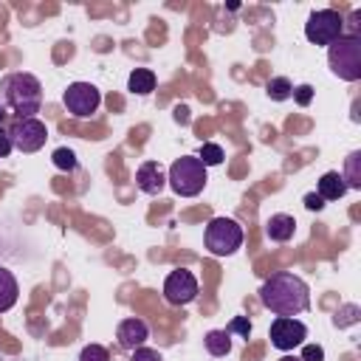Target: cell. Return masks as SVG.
<instances>
[{"label":"cell","instance_id":"cell-1","mask_svg":"<svg viewBox=\"0 0 361 361\" xmlns=\"http://www.w3.org/2000/svg\"><path fill=\"white\" fill-rule=\"evenodd\" d=\"M259 302L274 316H299L310 307V288L302 276L279 271L259 285Z\"/></svg>","mask_w":361,"mask_h":361},{"label":"cell","instance_id":"cell-2","mask_svg":"<svg viewBox=\"0 0 361 361\" xmlns=\"http://www.w3.org/2000/svg\"><path fill=\"white\" fill-rule=\"evenodd\" d=\"M0 104L8 107L17 118H34L42 107V85L34 73L17 71L0 82Z\"/></svg>","mask_w":361,"mask_h":361},{"label":"cell","instance_id":"cell-3","mask_svg":"<svg viewBox=\"0 0 361 361\" xmlns=\"http://www.w3.org/2000/svg\"><path fill=\"white\" fill-rule=\"evenodd\" d=\"M327 65L344 82L361 79V39L358 34H341L333 45H327Z\"/></svg>","mask_w":361,"mask_h":361},{"label":"cell","instance_id":"cell-4","mask_svg":"<svg viewBox=\"0 0 361 361\" xmlns=\"http://www.w3.org/2000/svg\"><path fill=\"white\" fill-rule=\"evenodd\" d=\"M206 180H209V172H206V166H203V161L197 155H180L178 161H172L169 175H166V183L180 197L200 195L203 186H206Z\"/></svg>","mask_w":361,"mask_h":361},{"label":"cell","instance_id":"cell-5","mask_svg":"<svg viewBox=\"0 0 361 361\" xmlns=\"http://www.w3.org/2000/svg\"><path fill=\"white\" fill-rule=\"evenodd\" d=\"M203 243L214 257H228L243 245V226L231 217H212Z\"/></svg>","mask_w":361,"mask_h":361},{"label":"cell","instance_id":"cell-6","mask_svg":"<svg viewBox=\"0 0 361 361\" xmlns=\"http://www.w3.org/2000/svg\"><path fill=\"white\" fill-rule=\"evenodd\" d=\"M344 34V17L336 8H319L305 23V37L313 45H333Z\"/></svg>","mask_w":361,"mask_h":361},{"label":"cell","instance_id":"cell-7","mask_svg":"<svg viewBox=\"0 0 361 361\" xmlns=\"http://www.w3.org/2000/svg\"><path fill=\"white\" fill-rule=\"evenodd\" d=\"M8 138H11V147L20 149V152H37L45 147L48 141V127L34 116V118H14L8 127H6Z\"/></svg>","mask_w":361,"mask_h":361},{"label":"cell","instance_id":"cell-8","mask_svg":"<svg viewBox=\"0 0 361 361\" xmlns=\"http://www.w3.org/2000/svg\"><path fill=\"white\" fill-rule=\"evenodd\" d=\"M62 104L68 107L71 116H76V118H90V116L99 110V104H102V93H99V87L90 85V82H73V85H68V90L62 93Z\"/></svg>","mask_w":361,"mask_h":361},{"label":"cell","instance_id":"cell-9","mask_svg":"<svg viewBox=\"0 0 361 361\" xmlns=\"http://www.w3.org/2000/svg\"><path fill=\"white\" fill-rule=\"evenodd\" d=\"M164 299L175 307L180 305H189L197 299V276L186 268H178V271H169L166 279H164Z\"/></svg>","mask_w":361,"mask_h":361},{"label":"cell","instance_id":"cell-10","mask_svg":"<svg viewBox=\"0 0 361 361\" xmlns=\"http://www.w3.org/2000/svg\"><path fill=\"white\" fill-rule=\"evenodd\" d=\"M268 336H271V344H274L276 350L288 353V350L305 344V338H307V327H305L299 319H293V316H276V319L271 322Z\"/></svg>","mask_w":361,"mask_h":361},{"label":"cell","instance_id":"cell-11","mask_svg":"<svg viewBox=\"0 0 361 361\" xmlns=\"http://www.w3.org/2000/svg\"><path fill=\"white\" fill-rule=\"evenodd\" d=\"M147 338H149V327H147V322H141V319H124V322H118V327H116V341H118V347L121 350H138V347H144L147 344Z\"/></svg>","mask_w":361,"mask_h":361},{"label":"cell","instance_id":"cell-12","mask_svg":"<svg viewBox=\"0 0 361 361\" xmlns=\"http://www.w3.org/2000/svg\"><path fill=\"white\" fill-rule=\"evenodd\" d=\"M135 186L144 192V195H161L164 186H166V175L161 169L158 161H144L135 172Z\"/></svg>","mask_w":361,"mask_h":361},{"label":"cell","instance_id":"cell-13","mask_svg":"<svg viewBox=\"0 0 361 361\" xmlns=\"http://www.w3.org/2000/svg\"><path fill=\"white\" fill-rule=\"evenodd\" d=\"M265 234H268L271 243H288L296 234V220L290 214H282V212L271 214L268 223H265Z\"/></svg>","mask_w":361,"mask_h":361},{"label":"cell","instance_id":"cell-14","mask_svg":"<svg viewBox=\"0 0 361 361\" xmlns=\"http://www.w3.org/2000/svg\"><path fill=\"white\" fill-rule=\"evenodd\" d=\"M316 195L327 203V200H341L347 195V183L341 178V172H324L316 183Z\"/></svg>","mask_w":361,"mask_h":361},{"label":"cell","instance_id":"cell-15","mask_svg":"<svg viewBox=\"0 0 361 361\" xmlns=\"http://www.w3.org/2000/svg\"><path fill=\"white\" fill-rule=\"evenodd\" d=\"M20 299V285H17V276L0 265V313H8Z\"/></svg>","mask_w":361,"mask_h":361},{"label":"cell","instance_id":"cell-16","mask_svg":"<svg viewBox=\"0 0 361 361\" xmlns=\"http://www.w3.org/2000/svg\"><path fill=\"white\" fill-rule=\"evenodd\" d=\"M203 344H206V353L214 355V358H223L231 353V333L226 330H209L203 336Z\"/></svg>","mask_w":361,"mask_h":361},{"label":"cell","instance_id":"cell-17","mask_svg":"<svg viewBox=\"0 0 361 361\" xmlns=\"http://www.w3.org/2000/svg\"><path fill=\"white\" fill-rule=\"evenodd\" d=\"M127 87L133 93H138V96H149L155 90V73L149 68H135L130 73V79H127Z\"/></svg>","mask_w":361,"mask_h":361},{"label":"cell","instance_id":"cell-18","mask_svg":"<svg viewBox=\"0 0 361 361\" xmlns=\"http://www.w3.org/2000/svg\"><path fill=\"white\" fill-rule=\"evenodd\" d=\"M347 189H361V152H350L344 158V172H341Z\"/></svg>","mask_w":361,"mask_h":361},{"label":"cell","instance_id":"cell-19","mask_svg":"<svg viewBox=\"0 0 361 361\" xmlns=\"http://www.w3.org/2000/svg\"><path fill=\"white\" fill-rule=\"evenodd\" d=\"M265 93H268V99H271V102H285V99H290L293 85H290V79H288V76H274V79L265 85Z\"/></svg>","mask_w":361,"mask_h":361},{"label":"cell","instance_id":"cell-20","mask_svg":"<svg viewBox=\"0 0 361 361\" xmlns=\"http://www.w3.org/2000/svg\"><path fill=\"white\" fill-rule=\"evenodd\" d=\"M197 158L203 161V166L209 169V166H217V164H223V147L220 144H214V141H206L203 147H200V152H197Z\"/></svg>","mask_w":361,"mask_h":361},{"label":"cell","instance_id":"cell-21","mask_svg":"<svg viewBox=\"0 0 361 361\" xmlns=\"http://www.w3.org/2000/svg\"><path fill=\"white\" fill-rule=\"evenodd\" d=\"M51 161H54V166L62 169V172H73V169H76V155H73V149H68V147L54 149Z\"/></svg>","mask_w":361,"mask_h":361},{"label":"cell","instance_id":"cell-22","mask_svg":"<svg viewBox=\"0 0 361 361\" xmlns=\"http://www.w3.org/2000/svg\"><path fill=\"white\" fill-rule=\"evenodd\" d=\"M79 361H110V353L102 344H87V347H82Z\"/></svg>","mask_w":361,"mask_h":361},{"label":"cell","instance_id":"cell-23","mask_svg":"<svg viewBox=\"0 0 361 361\" xmlns=\"http://www.w3.org/2000/svg\"><path fill=\"white\" fill-rule=\"evenodd\" d=\"M226 333H240L243 338H248V336H251V322H248L245 316H234V319L228 322Z\"/></svg>","mask_w":361,"mask_h":361},{"label":"cell","instance_id":"cell-24","mask_svg":"<svg viewBox=\"0 0 361 361\" xmlns=\"http://www.w3.org/2000/svg\"><path fill=\"white\" fill-rule=\"evenodd\" d=\"M358 319V307L355 305H344L338 313H336V324L338 327H347V324H353Z\"/></svg>","mask_w":361,"mask_h":361},{"label":"cell","instance_id":"cell-25","mask_svg":"<svg viewBox=\"0 0 361 361\" xmlns=\"http://www.w3.org/2000/svg\"><path fill=\"white\" fill-rule=\"evenodd\" d=\"M290 96H293V102H296L299 107H307V104L313 102V87H310V85H296Z\"/></svg>","mask_w":361,"mask_h":361},{"label":"cell","instance_id":"cell-26","mask_svg":"<svg viewBox=\"0 0 361 361\" xmlns=\"http://www.w3.org/2000/svg\"><path fill=\"white\" fill-rule=\"evenodd\" d=\"M130 361H164V358H161V353H158V350L138 347V350H133V358H130Z\"/></svg>","mask_w":361,"mask_h":361},{"label":"cell","instance_id":"cell-27","mask_svg":"<svg viewBox=\"0 0 361 361\" xmlns=\"http://www.w3.org/2000/svg\"><path fill=\"white\" fill-rule=\"evenodd\" d=\"M299 358H302V361H322V358H324V350H322L319 344H305V350H302Z\"/></svg>","mask_w":361,"mask_h":361},{"label":"cell","instance_id":"cell-28","mask_svg":"<svg viewBox=\"0 0 361 361\" xmlns=\"http://www.w3.org/2000/svg\"><path fill=\"white\" fill-rule=\"evenodd\" d=\"M305 206H307L310 212H322V209H324V200H322L316 192H307V195H305Z\"/></svg>","mask_w":361,"mask_h":361},{"label":"cell","instance_id":"cell-29","mask_svg":"<svg viewBox=\"0 0 361 361\" xmlns=\"http://www.w3.org/2000/svg\"><path fill=\"white\" fill-rule=\"evenodd\" d=\"M11 149H14V147H11V138H8V133L0 127V158H6Z\"/></svg>","mask_w":361,"mask_h":361},{"label":"cell","instance_id":"cell-30","mask_svg":"<svg viewBox=\"0 0 361 361\" xmlns=\"http://www.w3.org/2000/svg\"><path fill=\"white\" fill-rule=\"evenodd\" d=\"M279 361H302V358H299V355H282Z\"/></svg>","mask_w":361,"mask_h":361},{"label":"cell","instance_id":"cell-31","mask_svg":"<svg viewBox=\"0 0 361 361\" xmlns=\"http://www.w3.org/2000/svg\"><path fill=\"white\" fill-rule=\"evenodd\" d=\"M3 121H6V107L0 104V127H3Z\"/></svg>","mask_w":361,"mask_h":361}]
</instances>
